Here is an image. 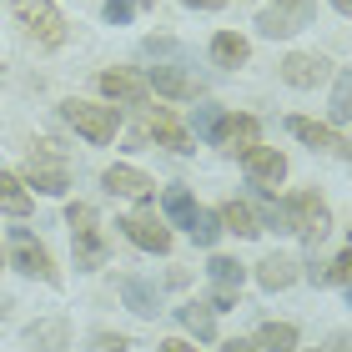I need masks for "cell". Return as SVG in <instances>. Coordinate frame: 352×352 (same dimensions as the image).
Listing matches in <instances>:
<instances>
[{"label":"cell","mask_w":352,"mask_h":352,"mask_svg":"<svg viewBox=\"0 0 352 352\" xmlns=\"http://www.w3.org/2000/svg\"><path fill=\"white\" fill-rule=\"evenodd\" d=\"M162 206H166V217L176 227H191V217H197V201H191V191H182V186H171Z\"/></svg>","instance_id":"26"},{"label":"cell","mask_w":352,"mask_h":352,"mask_svg":"<svg viewBox=\"0 0 352 352\" xmlns=\"http://www.w3.org/2000/svg\"><path fill=\"white\" fill-rule=\"evenodd\" d=\"M282 176H287L282 151H267V146H252V151H247V182L257 186V191H272Z\"/></svg>","instance_id":"11"},{"label":"cell","mask_w":352,"mask_h":352,"mask_svg":"<svg viewBox=\"0 0 352 352\" xmlns=\"http://www.w3.org/2000/svg\"><path fill=\"white\" fill-rule=\"evenodd\" d=\"M10 257H15V267L25 272V277H41V282H51L56 287V267H51V252H45L36 236H30L25 227H15V236H10Z\"/></svg>","instance_id":"6"},{"label":"cell","mask_w":352,"mask_h":352,"mask_svg":"<svg viewBox=\"0 0 352 352\" xmlns=\"http://www.w3.org/2000/svg\"><path fill=\"white\" fill-rule=\"evenodd\" d=\"M217 121H221V111H217V106H197V116H191L197 136H212V131H217Z\"/></svg>","instance_id":"29"},{"label":"cell","mask_w":352,"mask_h":352,"mask_svg":"<svg viewBox=\"0 0 352 352\" xmlns=\"http://www.w3.org/2000/svg\"><path fill=\"white\" fill-rule=\"evenodd\" d=\"M322 76H327V60L322 56H287L282 60V81L287 86H302V91H307V86H317V81H322Z\"/></svg>","instance_id":"14"},{"label":"cell","mask_w":352,"mask_h":352,"mask_svg":"<svg viewBox=\"0 0 352 352\" xmlns=\"http://www.w3.org/2000/svg\"><path fill=\"white\" fill-rule=\"evenodd\" d=\"M146 86H156L162 96H171V101H186V96H197V86H191L182 71H171V66H151Z\"/></svg>","instance_id":"19"},{"label":"cell","mask_w":352,"mask_h":352,"mask_svg":"<svg viewBox=\"0 0 352 352\" xmlns=\"http://www.w3.org/2000/svg\"><path fill=\"white\" fill-rule=\"evenodd\" d=\"M162 352H197V347L182 342V338H166V342H162Z\"/></svg>","instance_id":"34"},{"label":"cell","mask_w":352,"mask_h":352,"mask_svg":"<svg viewBox=\"0 0 352 352\" xmlns=\"http://www.w3.org/2000/svg\"><path fill=\"white\" fill-rule=\"evenodd\" d=\"M25 352H66V322H36L25 332Z\"/></svg>","instance_id":"18"},{"label":"cell","mask_w":352,"mask_h":352,"mask_svg":"<svg viewBox=\"0 0 352 352\" xmlns=\"http://www.w3.org/2000/svg\"><path fill=\"white\" fill-rule=\"evenodd\" d=\"M217 221H221V232H236V236H257V232H262L247 201H227V206L217 212Z\"/></svg>","instance_id":"21"},{"label":"cell","mask_w":352,"mask_h":352,"mask_svg":"<svg viewBox=\"0 0 352 352\" xmlns=\"http://www.w3.org/2000/svg\"><path fill=\"white\" fill-rule=\"evenodd\" d=\"M91 352H126V338H121V332H116V338H111V332H96Z\"/></svg>","instance_id":"32"},{"label":"cell","mask_w":352,"mask_h":352,"mask_svg":"<svg viewBox=\"0 0 352 352\" xmlns=\"http://www.w3.org/2000/svg\"><path fill=\"white\" fill-rule=\"evenodd\" d=\"M60 116H66L86 141H96V146L111 141V136H116V126H121L116 106H91V101H66V106H60Z\"/></svg>","instance_id":"5"},{"label":"cell","mask_w":352,"mask_h":352,"mask_svg":"<svg viewBox=\"0 0 352 352\" xmlns=\"http://www.w3.org/2000/svg\"><path fill=\"white\" fill-rule=\"evenodd\" d=\"M282 227L297 232L302 242H322L332 217H327V206H322L317 191H297V197H287V206H282Z\"/></svg>","instance_id":"1"},{"label":"cell","mask_w":352,"mask_h":352,"mask_svg":"<svg viewBox=\"0 0 352 352\" xmlns=\"http://www.w3.org/2000/svg\"><path fill=\"white\" fill-rule=\"evenodd\" d=\"M347 111H352V106H347V76H338V91H332V121L342 126V121H347Z\"/></svg>","instance_id":"30"},{"label":"cell","mask_w":352,"mask_h":352,"mask_svg":"<svg viewBox=\"0 0 352 352\" xmlns=\"http://www.w3.org/2000/svg\"><path fill=\"white\" fill-rule=\"evenodd\" d=\"M121 232L131 236V242H136L141 252H156V257H162V252H171V232L162 227V221H156L151 206H141V212L121 217Z\"/></svg>","instance_id":"7"},{"label":"cell","mask_w":352,"mask_h":352,"mask_svg":"<svg viewBox=\"0 0 352 352\" xmlns=\"http://www.w3.org/2000/svg\"><path fill=\"white\" fill-rule=\"evenodd\" d=\"M206 277H212V312H221V307L236 302L247 272H242V262H232V257H212V262H206Z\"/></svg>","instance_id":"8"},{"label":"cell","mask_w":352,"mask_h":352,"mask_svg":"<svg viewBox=\"0 0 352 352\" xmlns=\"http://www.w3.org/2000/svg\"><path fill=\"white\" fill-rule=\"evenodd\" d=\"M186 232L197 236V247H217V236H221V221H217V212H197Z\"/></svg>","instance_id":"27"},{"label":"cell","mask_w":352,"mask_h":352,"mask_svg":"<svg viewBox=\"0 0 352 352\" xmlns=\"http://www.w3.org/2000/svg\"><path fill=\"white\" fill-rule=\"evenodd\" d=\"M96 86H101L106 96H111V101H126V106H141V101H146V81H141V76H131V71H101V76H96Z\"/></svg>","instance_id":"12"},{"label":"cell","mask_w":352,"mask_h":352,"mask_svg":"<svg viewBox=\"0 0 352 352\" xmlns=\"http://www.w3.org/2000/svg\"><path fill=\"white\" fill-rule=\"evenodd\" d=\"M257 282L267 287V292H282V287L297 282V262H292V257H267V262L257 267Z\"/></svg>","instance_id":"20"},{"label":"cell","mask_w":352,"mask_h":352,"mask_svg":"<svg viewBox=\"0 0 352 352\" xmlns=\"http://www.w3.org/2000/svg\"><path fill=\"white\" fill-rule=\"evenodd\" d=\"M121 297L131 302V312H141V317H156V292L146 282H136V277H126L121 282Z\"/></svg>","instance_id":"25"},{"label":"cell","mask_w":352,"mask_h":352,"mask_svg":"<svg viewBox=\"0 0 352 352\" xmlns=\"http://www.w3.org/2000/svg\"><path fill=\"white\" fill-rule=\"evenodd\" d=\"M25 182L45 191V197H60V191L71 186V176H66V156L56 151V141H36L25 156Z\"/></svg>","instance_id":"2"},{"label":"cell","mask_w":352,"mask_h":352,"mask_svg":"<svg viewBox=\"0 0 352 352\" xmlns=\"http://www.w3.org/2000/svg\"><path fill=\"white\" fill-rule=\"evenodd\" d=\"M186 6H197V10H217V6H227V0H186Z\"/></svg>","instance_id":"35"},{"label":"cell","mask_w":352,"mask_h":352,"mask_svg":"<svg viewBox=\"0 0 352 352\" xmlns=\"http://www.w3.org/2000/svg\"><path fill=\"white\" fill-rule=\"evenodd\" d=\"M212 141L227 156H247L252 146H257V121H252V116H221L217 131H212Z\"/></svg>","instance_id":"10"},{"label":"cell","mask_w":352,"mask_h":352,"mask_svg":"<svg viewBox=\"0 0 352 352\" xmlns=\"http://www.w3.org/2000/svg\"><path fill=\"white\" fill-rule=\"evenodd\" d=\"M131 10H136V0H106V21H111V25L131 21Z\"/></svg>","instance_id":"31"},{"label":"cell","mask_w":352,"mask_h":352,"mask_svg":"<svg viewBox=\"0 0 352 352\" xmlns=\"http://www.w3.org/2000/svg\"><path fill=\"white\" fill-rule=\"evenodd\" d=\"M257 347H267V352H292L297 347V327L292 322H267L257 332Z\"/></svg>","instance_id":"24"},{"label":"cell","mask_w":352,"mask_h":352,"mask_svg":"<svg viewBox=\"0 0 352 352\" xmlns=\"http://www.w3.org/2000/svg\"><path fill=\"white\" fill-rule=\"evenodd\" d=\"M312 21V0H282V6L262 10V36H292V30H302Z\"/></svg>","instance_id":"9"},{"label":"cell","mask_w":352,"mask_h":352,"mask_svg":"<svg viewBox=\"0 0 352 352\" xmlns=\"http://www.w3.org/2000/svg\"><path fill=\"white\" fill-rule=\"evenodd\" d=\"M66 227H71V242H76V267H101L106 262V242H101V227H96V206L76 201L66 212Z\"/></svg>","instance_id":"4"},{"label":"cell","mask_w":352,"mask_h":352,"mask_svg":"<svg viewBox=\"0 0 352 352\" xmlns=\"http://www.w3.org/2000/svg\"><path fill=\"white\" fill-rule=\"evenodd\" d=\"M247 56H252V45L242 36H232V30H221V36L212 41V60H217V66H242Z\"/></svg>","instance_id":"23"},{"label":"cell","mask_w":352,"mask_h":352,"mask_svg":"<svg viewBox=\"0 0 352 352\" xmlns=\"http://www.w3.org/2000/svg\"><path fill=\"white\" fill-rule=\"evenodd\" d=\"M10 10H15V21H21L45 51L66 45V21H60V10L51 6V0H10Z\"/></svg>","instance_id":"3"},{"label":"cell","mask_w":352,"mask_h":352,"mask_svg":"<svg viewBox=\"0 0 352 352\" xmlns=\"http://www.w3.org/2000/svg\"><path fill=\"white\" fill-rule=\"evenodd\" d=\"M221 352H257V342H242V338H232V342H221Z\"/></svg>","instance_id":"33"},{"label":"cell","mask_w":352,"mask_h":352,"mask_svg":"<svg viewBox=\"0 0 352 352\" xmlns=\"http://www.w3.org/2000/svg\"><path fill=\"white\" fill-rule=\"evenodd\" d=\"M0 212H10V217L30 212V191H25V182L15 171H0Z\"/></svg>","instance_id":"17"},{"label":"cell","mask_w":352,"mask_h":352,"mask_svg":"<svg viewBox=\"0 0 352 352\" xmlns=\"http://www.w3.org/2000/svg\"><path fill=\"white\" fill-rule=\"evenodd\" d=\"M176 317H182V327L197 332L201 342L217 338V322H212V307H206V302H186V307H176Z\"/></svg>","instance_id":"22"},{"label":"cell","mask_w":352,"mask_h":352,"mask_svg":"<svg viewBox=\"0 0 352 352\" xmlns=\"http://www.w3.org/2000/svg\"><path fill=\"white\" fill-rule=\"evenodd\" d=\"M141 136H156L162 146H171V151H191V141H186V131H182V121L171 116L166 106H156V116H151V126Z\"/></svg>","instance_id":"16"},{"label":"cell","mask_w":352,"mask_h":352,"mask_svg":"<svg viewBox=\"0 0 352 352\" xmlns=\"http://www.w3.org/2000/svg\"><path fill=\"white\" fill-rule=\"evenodd\" d=\"M287 131H292L297 141H307V146H317V151H338V156H347V141H342L338 131H327V126L307 121V116H287Z\"/></svg>","instance_id":"13"},{"label":"cell","mask_w":352,"mask_h":352,"mask_svg":"<svg viewBox=\"0 0 352 352\" xmlns=\"http://www.w3.org/2000/svg\"><path fill=\"white\" fill-rule=\"evenodd\" d=\"M332 352H347V338H342V332H338V338H332Z\"/></svg>","instance_id":"36"},{"label":"cell","mask_w":352,"mask_h":352,"mask_svg":"<svg viewBox=\"0 0 352 352\" xmlns=\"http://www.w3.org/2000/svg\"><path fill=\"white\" fill-rule=\"evenodd\" d=\"M151 186L156 182L146 171H136V166H111L106 171V191H111V197H136L141 201V197H151Z\"/></svg>","instance_id":"15"},{"label":"cell","mask_w":352,"mask_h":352,"mask_svg":"<svg viewBox=\"0 0 352 352\" xmlns=\"http://www.w3.org/2000/svg\"><path fill=\"white\" fill-rule=\"evenodd\" d=\"M332 6H338V10H347V6H352V0H332Z\"/></svg>","instance_id":"37"},{"label":"cell","mask_w":352,"mask_h":352,"mask_svg":"<svg viewBox=\"0 0 352 352\" xmlns=\"http://www.w3.org/2000/svg\"><path fill=\"white\" fill-rule=\"evenodd\" d=\"M347 277H352V252H338V262H332V272H322V282L347 287Z\"/></svg>","instance_id":"28"}]
</instances>
